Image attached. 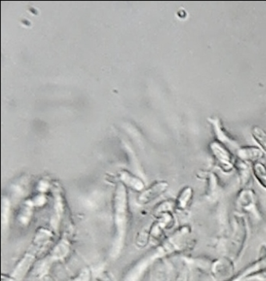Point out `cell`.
<instances>
[{"instance_id":"obj_8","label":"cell","mask_w":266,"mask_h":281,"mask_svg":"<svg viewBox=\"0 0 266 281\" xmlns=\"http://www.w3.org/2000/svg\"><path fill=\"white\" fill-rule=\"evenodd\" d=\"M193 198V190L191 187H187L182 190L179 193V197L177 198V207L180 210H187L188 206L191 204Z\"/></svg>"},{"instance_id":"obj_5","label":"cell","mask_w":266,"mask_h":281,"mask_svg":"<svg viewBox=\"0 0 266 281\" xmlns=\"http://www.w3.org/2000/svg\"><path fill=\"white\" fill-rule=\"evenodd\" d=\"M237 202L240 205V207L244 211L251 214L255 213V215L259 214L258 208L256 206L255 192L251 189L243 190L239 195Z\"/></svg>"},{"instance_id":"obj_9","label":"cell","mask_w":266,"mask_h":281,"mask_svg":"<svg viewBox=\"0 0 266 281\" xmlns=\"http://www.w3.org/2000/svg\"><path fill=\"white\" fill-rule=\"evenodd\" d=\"M253 174L259 183L266 189V166L262 162H255L253 164Z\"/></svg>"},{"instance_id":"obj_2","label":"cell","mask_w":266,"mask_h":281,"mask_svg":"<svg viewBox=\"0 0 266 281\" xmlns=\"http://www.w3.org/2000/svg\"><path fill=\"white\" fill-rule=\"evenodd\" d=\"M211 153L215 162L225 172H230L234 169L235 164L233 163L231 152L217 141L211 142L209 145Z\"/></svg>"},{"instance_id":"obj_12","label":"cell","mask_w":266,"mask_h":281,"mask_svg":"<svg viewBox=\"0 0 266 281\" xmlns=\"http://www.w3.org/2000/svg\"><path fill=\"white\" fill-rule=\"evenodd\" d=\"M252 136L254 139L256 141L257 143L259 144L261 148L263 149V151L266 153V132L261 128L259 126H255L252 129Z\"/></svg>"},{"instance_id":"obj_7","label":"cell","mask_w":266,"mask_h":281,"mask_svg":"<svg viewBox=\"0 0 266 281\" xmlns=\"http://www.w3.org/2000/svg\"><path fill=\"white\" fill-rule=\"evenodd\" d=\"M119 178L125 185H127V186L136 191H142L145 189V184L139 178L131 175L128 172H120Z\"/></svg>"},{"instance_id":"obj_1","label":"cell","mask_w":266,"mask_h":281,"mask_svg":"<svg viewBox=\"0 0 266 281\" xmlns=\"http://www.w3.org/2000/svg\"><path fill=\"white\" fill-rule=\"evenodd\" d=\"M128 224V198L127 189L123 184H118L114 194V226L115 234L112 248V255H119L124 246Z\"/></svg>"},{"instance_id":"obj_10","label":"cell","mask_w":266,"mask_h":281,"mask_svg":"<svg viewBox=\"0 0 266 281\" xmlns=\"http://www.w3.org/2000/svg\"><path fill=\"white\" fill-rule=\"evenodd\" d=\"M236 162L235 166H236L238 171H239L241 183L243 185H245V184L247 183V181H249L250 177H251L249 167H248L247 162H243V161L240 160V159L236 161Z\"/></svg>"},{"instance_id":"obj_4","label":"cell","mask_w":266,"mask_h":281,"mask_svg":"<svg viewBox=\"0 0 266 281\" xmlns=\"http://www.w3.org/2000/svg\"><path fill=\"white\" fill-rule=\"evenodd\" d=\"M169 185L167 182L160 181L151 185L146 190H144L139 196L138 197V202L140 205H146L152 202L156 198H159L162 194L166 192L168 189Z\"/></svg>"},{"instance_id":"obj_11","label":"cell","mask_w":266,"mask_h":281,"mask_svg":"<svg viewBox=\"0 0 266 281\" xmlns=\"http://www.w3.org/2000/svg\"><path fill=\"white\" fill-rule=\"evenodd\" d=\"M69 250V242L66 240H62L61 242H59L55 249H53V257L56 259H62L67 255Z\"/></svg>"},{"instance_id":"obj_6","label":"cell","mask_w":266,"mask_h":281,"mask_svg":"<svg viewBox=\"0 0 266 281\" xmlns=\"http://www.w3.org/2000/svg\"><path fill=\"white\" fill-rule=\"evenodd\" d=\"M236 155L239 159L243 162L255 163L263 158L264 152L259 148L247 146V147H242L238 149Z\"/></svg>"},{"instance_id":"obj_3","label":"cell","mask_w":266,"mask_h":281,"mask_svg":"<svg viewBox=\"0 0 266 281\" xmlns=\"http://www.w3.org/2000/svg\"><path fill=\"white\" fill-rule=\"evenodd\" d=\"M208 121L212 125L214 132H215V136L218 139L217 142L223 145L225 147L227 148L230 151H233V153L236 154L238 149H240V147L238 146L236 142L232 139L223 130V126L221 125L220 121L218 118H213V119L208 118Z\"/></svg>"}]
</instances>
